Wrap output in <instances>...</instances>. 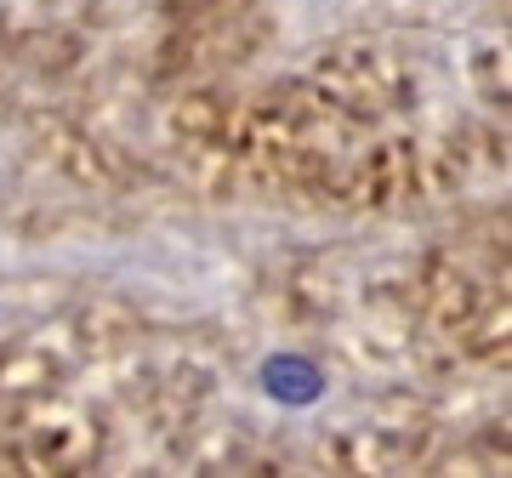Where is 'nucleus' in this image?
<instances>
[]
</instances>
